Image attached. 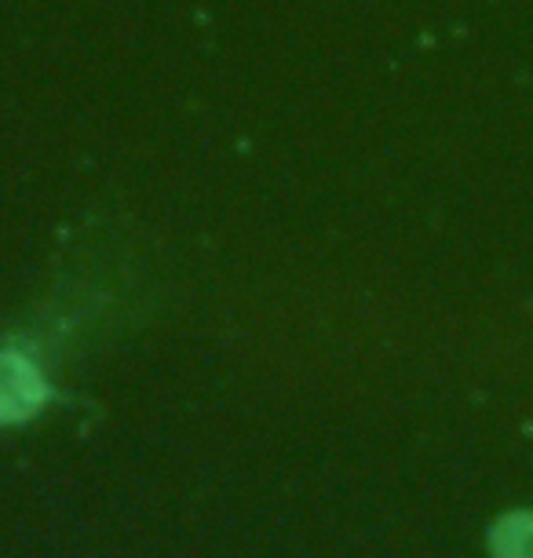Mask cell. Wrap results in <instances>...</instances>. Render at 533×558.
I'll return each instance as SVG.
<instances>
[{
	"instance_id": "obj_2",
	"label": "cell",
	"mask_w": 533,
	"mask_h": 558,
	"mask_svg": "<svg viewBox=\"0 0 533 558\" xmlns=\"http://www.w3.org/2000/svg\"><path fill=\"white\" fill-rule=\"evenodd\" d=\"M494 555L497 558H533V514L519 511L508 514L494 530Z\"/></svg>"
},
{
	"instance_id": "obj_1",
	"label": "cell",
	"mask_w": 533,
	"mask_h": 558,
	"mask_svg": "<svg viewBox=\"0 0 533 558\" xmlns=\"http://www.w3.org/2000/svg\"><path fill=\"white\" fill-rule=\"evenodd\" d=\"M45 402V380L23 354H0V424L34 416Z\"/></svg>"
}]
</instances>
